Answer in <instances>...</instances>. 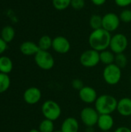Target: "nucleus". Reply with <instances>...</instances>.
<instances>
[{"instance_id":"nucleus-1","label":"nucleus","mask_w":131,"mask_h":132,"mask_svg":"<svg viewBox=\"0 0 131 132\" xmlns=\"http://www.w3.org/2000/svg\"><path fill=\"white\" fill-rule=\"evenodd\" d=\"M111 37V33L103 28L93 30L88 38L89 45L91 49L101 52L110 47Z\"/></svg>"},{"instance_id":"nucleus-2","label":"nucleus","mask_w":131,"mask_h":132,"mask_svg":"<svg viewBox=\"0 0 131 132\" xmlns=\"http://www.w3.org/2000/svg\"><path fill=\"white\" fill-rule=\"evenodd\" d=\"M118 101L112 95L103 94L97 97L95 109L100 114H111L117 110Z\"/></svg>"},{"instance_id":"nucleus-3","label":"nucleus","mask_w":131,"mask_h":132,"mask_svg":"<svg viewBox=\"0 0 131 132\" xmlns=\"http://www.w3.org/2000/svg\"><path fill=\"white\" fill-rule=\"evenodd\" d=\"M42 114L46 119L50 121H56L60 116L62 113V109L60 106L53 100L46 101L41 108Z\"/></svg>"},{"instance_id":"nucleus-4","label":"nucleus","mask_w":131,"mask_h":132,"mask_svg":"<svg viewBox=\"0 0 131 132\" xmlns=\"http://www.w3.org/2000/svg\"><path fill=\"white\" fill-rule=\"evenodd\" d=\"M122 77L121 68L115 63H112L105 67L103 71V77L105 82L109 85L117 84Z\"/></svg>"},{"instance_id":"nucleus-5","label":"nucleus","mask_w":131,"mask_h":132,"mask_svg":"<svg viewBox=\"0 0 131 132\" xmlns=\"http://www.w3.org/2000/svg\"><path fill=\"white\" fill-rule=\"evenodd\" d=\"M36 64L42 70H51L55 64V60L49 51L40 50L34 56Z\"/></svg>"},{"instance_id":"nucleus-6","label":"nucleus","mask_w":131,"mask_h":132,"mask_svg":"<svg viewBox=\"0 0 131 132\" xmlns=\"http://www.w3.org/2000/svg\"><path fill=\"white\" fill-rule=\"evenodd\" d=\"M80 62L81 65L86 68H92L99 64L100 60V52L90 49L85 50L80 56Z\"/></svg>"},{"instance_id":"nucleus-7","label":"nucleus","mask_w":131,"mask_h":132,"mask_svg":"<svg viewBox=\"0 0 131 132\" xmlns=\"http://www.w3.org/2000/svg\"><path fill=\"white\" fill-rule=\"evenodd\" d=\"M128 46V39L123 33H116L111 37L110 49L115 53H123Z\"/></svg>"},{"instance_id":"nucleus-8","label":"nucleus","mask_w":131,"mask_h":132,"mask_svg":"<svg viewBox=\"0 0 131 132\" xmlns=\"http://www.w3.org/2000/svg\"><path fill=\"white\" fill-rule=\"evenodd\" d=\"M100 114L97 111L91 107L84 108L80 112V118L84 125L91 128L97 124Z\"/></svg>"},{"instance_id":"nucleus-9","label":"nucleus","mask_w":131,"mask_h":132,"mask_svg":"<svg viewBox=\"0 0 131 132\" xmlns=\"http://www.w3.org/2000/svg\"><path fill=\"white\" fill-rule=\"evenodd\" d=\"M120 22L121 21L118 15L114 12H107L103 16L102 28L111 33L118 29Z\"/></svg>"},{"instance_id":"nucleus-10","label":"nucleus","mask_w":131,"mask_h":132,"mask_svg":"<svg viewBox=\"0 0 131 132\" xmlns=\"http://www.w3.org/2000/svg\"><path fill=\"white\" fill-rule=\"evenodd\" d=\"M52 48L57 53L66 54L70 50L71 45L67 38L63 36H58L53 39Z\"/></svg>"},{"instance_id":"nucleus-11","label":"nucleus","mask_w":131,"mask_h":132,"mask_svg":"<svg viewBox=\"0 0 131 132\" xmlns=\"http://www.w3.org/2000/svg\"><path fill=\"white\" fill-rule=\"evenodd\" d=\"M42 97L41 90L36 87H31L26 89L23 94V99L28 104L33 105L39 102Z\"/></svg>"},{"instance_id":"nucleus-12","label":"nucleus","mask_w":131,"mask_h":132,"mask_svg":"<svg viewBox=\"0 0 131 132\" xmlns=\"http://www.w3.org/2000/svg\"><path fill=\"white\" fill-rule=\"evenodd\" d=\"M79 97L83 103L88 104L95 103L98 97L96 90L89 86H84L79 90Z\"/></svg>"},{"instance_id":"nucleus-13","label":"nucleus","mask_w":131,"mask_h":132,"mask_svg":"<svg viewBox=\"0 0 131 132\" xmlns=\"http://www.w3.org/2000/svg\"><path fill=\"white\" fill-rule=\"evenodd\" d=\"M97 125L102 131H108L113 127L114 120L111 114H100Z\"/></svg>"},{"instance_id":"nucleus-14","label":"nucleus","mask_w":131,"mask_h":132,"mask_svg":"<svg viewBox=\"0 0 131 132\" xmlns=\"http://www.w3.org/2000/svg\"><path fill=\"white\" fill-rule=\"evenodd\" d=\"M20 52L25 56H35L39 51L38 44L32 41H25L19 46Z\"/></svg>"},{"instance_id":"nucleus-15","label":"nucleus","mask_w":131,"mask_h":132,"mask_svg":"<svg viewBox=\"0 0 131 132\" xmlns=\"http://www.w3.org/2000/svg\"><path fill=\"white\" fill-rule=\"evenodd\" d=\"M80 124L78 121L75 118L69 117L63 121L60 131L62 132H78Z\"/></svg>"},{"instance_id":"nucleus-16","label":"nucleus","mask_w":131,"mask_h":132,"mask_svg":"<svg viewBox=\"0 0 131 132\" xmlns=\"http://www.w3.org/2000/svg\"><path fill=\"white\" fill-rule=\"evenodd\" d=\"M117 111L124 117L131 116V98L124 97L118 101Z\"/></svg>"},{"instance_id":"nucleus-17","label":"nucleus","mask_w":131,"mask_h":132,"mask_svg":"<svg viewBox=\"0 0 131 132\" xmlns=\"http://www.w3.org/2000/svg\"><path fill=\"white\" fill-rule=\"evenodd\" d=\"M13 63L12 60L7 56H0V73L8 74L12 72Z\"/></svg>"},{"instance_id":"nucleus-18","label":"nucleus","mask_w":131,"mask_h":132,"mask_svg":"<svg viewBox=\"0 0 131 132\" xmlns=\"http://www.w3.org/2000/svg\"><path fill=\"white\" fill-rule=\"evenodd\" d=\"M15 36V31L14 28L11 26H6L2 28L1 31V38L5 41L7 43H11Z\"/></svg>"},{"instance_id":"nucleus-19","label":"nucleus","mask_w":131,"mask_h":132,"mask_svg":"<svg viewBox=\"0 0 131 132\" xmlns=\"http://www.w3.org/2000/svg\"><path fill=\"white\" fill-rule=\"evenodd\" d=\"M100 62L106 66L114 63L115 60V53H113L111 50H105L100 52Z\"/></svg>"},{"instance_id":"nucleus-20","label":"nucleus","mask_w":131,"mask_h":132,"mask_svg":"<svg viewBox=\"0 0 131 132\" xmlns=\"http://www.w3.org/2000/svg\"><path fill=\"white\" fill-rule=\"evenodd\" d=\"M38 46L40 50H45L49 51L50 48H52L53 45V39L47 35H44L40 37V39L38 41Z\"/></svg>"},{"instance_id":"nucleus-21","label":"nucleus","mask_w":131,"mask_h":132,"mask_svg":"<svg viewBox=\"0 0 131 132\" xmlns=\"http://www.w3.org/2000/svg\"><path fill=\"white\" fill-rule=\"evenodd\" d=\"M89 23L90 28L93 30L100 29L102 28V24H103V16L97 14H93L90 16Z\"/></svg>"},{"instance_id":"nucleus-22","label":"nucleus","mask_w":131,"mask_h":132,"mask_svg":"<svg viewBox=\"0 0 131 132\" xmlns=\"http://www.w3.org/2000/svg\"><path fill=\"white\" fill-rule=\"evenodd\" d=\"M11 80L8 74L0 73V94L8 90L10 87Z\"/></svg>"},{"instance_id":"nucleus-23","label":"nucleus","mask_w":131,"mask_h":132,"mask_svg":"<svg viewBox=\"0 0 131 132\" xmlns=\"http://www.w3.org/2000/svg\"><path fill=\"white\" fill-rule=\"evenodd\" d=\"M38 130L40 132H53L54 131L53 121L45 118L40 122Z\"/></svg>"},{"instance_id":"nucleus-24","label":"nucleus","mask_w":131,"mask_h":132,"mask_svg":"<svg viewBox=\"0 0 131 132\" xmlns=\"http://www.w3.org/2000/svg\"><path fill=\"white\" fill-rule=\"evenodd\" d=\"M71 0H52L53 6L58 11H63L70 6Z\"/></svg>"},{"instance_id":"nucleus-25","label":"nucleus","mask_w":131,"mask_h":132,"mask_svg":"<svg viewBox=\"0 0 131 132\" xmlns=\"http://www.w3.org/2000/svg\"><path fill=\"white\" fill-rule=\"evenodd\" d=\"M114 63L117 65L120 68H124L127 64V56L123 53H118L115 54V60Z\"/></svg>"},{"instance_id":"nucleus-26","label":"nucleus","mask_w":131,"mask_h":132,"mask_svg":"<svg viewBox=\"0 0 131 132\" xmlns=\"http://www.w3.org/2000/svg\"><path fill=\"white\" fill-rule=\"evenodd\" d=\"M120 19L121 22L124 23H129L131 22V9H124L120 13Z\"/></svg>"},{"instance_id":"nucleus-27","label":"nucleus","mask_w":131,"mask_h":132,"mask_svg":"<svg viewBox=\"0 0 131 132\" xmlns=\"http://www.w3.org/2000/svg\"><path fill=\"white\" fill-rule=\"evenodd\" d=\"M86 1L85 0H71L70 6L76 10H80L85 7Z\"/></svg>"},{"instance_id":"nucleus-28","label":"nucleus","mask_w":131,"mask_h":132,"mask_svg":"<svg viewBox=\"0 0 131 132\" xmlns=\"http://www.w3.org/2000/svg\"><path fill=\"white\" fill-rule=\"evenodd\" d=\"M72 87L73 89L80 90L84 87L83 82L80 79H73L72 81Z\"/></svg>"},{"instance_id":"nucleus-29","label":"nucleus","mask_w":131,"mask_h":132,"mask_svg":"<svg viewBox=\"0 0 131 132\" xmlns=\"http://www.w3.org/2000/svg\"><path fill=\"white\" fill-rule=\"evenodd\" d=\"M115 4L120 8L126 9L131 5V0H114Z\"/></svg>"},{"instance_id":"nucleus-30","label":"nucleus","mask_w":131,"mask_h":132,"mask_svg":"<svg viewBox=\"0 0 131 132\" xmlns=\"http://www.w3.org/2000/svg\"><path fill=\"white\" fill-rule=\"evenodd\" d=\"M8 48V43L0 37V55L4 53Z\"/></svg>"},{"instance_id":"nucleus-31","label":"nucleus","mask_w":131,"mask_h":132,"mask_svg":"<svg viewBox=\"0 0 131 132\" xmlns=\"http://www.w3.org/2000/svg\"><path fill=\"white\" fill-rule=\"evenodd\" d=\"M90 1L94 5H97V6H102L107 2V0H90Z\"/></svg>"},{"instance_id":"nucleus-32","label":"nucleus","mask_w":131,"mask_h":132,"mask_svg":"<svg viewBox=\"0 0 131 132\" xmlns=\"http://www.w3.org/2000/svg\"><path fill=\"white\" fill-rule=\"evenodd\" d=\"M114 132H131V130L127 127L121 126V127H119L118 128H117Z\"/></svg>"},{"instance_id":"nucleus-33","label":"nucleus","mask_w":131,"mask_h":132,"mask_svg":"<svg viewBox=\"0 0 131 132\" xmlns=\"http://www.w3.org/2000/svg\"><path fill=\"white\" fill-rule=\"evenodd\" d=\"M29 132H40L39 130H37V129H32V130H30Z\"/></svg>"},{"instance_id":"nucleus-34","label":"nucleus","mask_w":131,"mask_h":132,"mask_svg":"<svg viewBox=\"0 0 131 132\" xmlns=\"http://www.w3.org/2000/svg\"><path fill=\"white\" fill-rule=\"evenodd\" d=\"M53 132H62L61 131H54Z\"/></svg>"},{"instance_id":"nucleus-35","label":"nucleus","mask_w":131,"mask_h":132,"mask_svg":"<svg viewBox=\"0 0 131 132\" xmlns=\"http://www.w3.org/2000/svg\"><path fill=\"white\" fill-rule=\"evenodd\" d=\"M103 132H111L110 131H103Z\"/></svg>"},{"instance_id":"nucleus-36","label":"nucleus","mask_w":131,"mask_h":132,"mask_svg":"<svg viewBox=\"0 0 131 132\" xmlns=\"http://www.w3.org/2000/svg\"><path fill=\"white\" fill-rule=\"evenodd\" d=\"M130 83H131V76H130Z\"/></svg>"},{"instance_id":"nucleus-37","label":"nucleus","mask_w":131,"mask_h":132,"mask_svg":"<svg viewBox=\"0 0 131 132\" xmlns=\"http://www.w3.org/2000/svg\"><path fill=\"white\" fill-rule=\"evenodd\" d=\"M130 117H131V116H130Z\"/></svg>"}]
</instances>
